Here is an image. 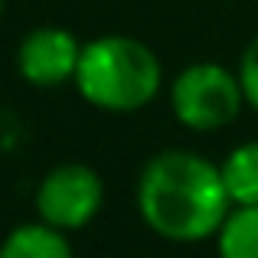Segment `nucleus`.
<instances>
[{
	"mask_svg": "<svg viewBox=\"0 0 258 258\" xmlns=\"http://www.w3.org/2000/svg\"><path fill=\"white\" fill-rule=\"evenodd\" d=\"M170 105L180 124L193 131H219L239 118L245 105L239 76L216 62L186 66L170 85Z\"/></svg>",
	"mask_w": 258,
	"mask_h": 258,
	"instance_id": "obj_3",
	"label": "nucleus"
},
{
	"mask_svg": "<svg viewBox=\"0 0 258 258\" xmlns=\"http://www.w3.org/2000/svg\"><path fill=\"white\" fill-rule=\"evenodd\" d=\"M0 13H4V0H0Z\"/></svg>",
	"mask_w": 258,
	"mask_h": 258,
	"instance_id": "obj_10",
	"label": "nucleus"
},
{
	"mask_svg": "<svg viewBox=\"0 0 258 258\" xmlns=\"http://www.w3.org/2000/svg\"><path fill=\"white\" fill-rule=\"evenodd\" d=\"M239 82H242V92H245V105H252L258 111V36L245 46V52H242Z\"/></svg>",
	"mask_w": 258,
	"mask_h": 258,
	"instance_id": "obj_9",
	"label": "nucleus"
},
{
	"mask_svg": "<svg viewBox=\"0 0 258 258\" xmlns=\"http://www.w3.org/2000/svg\"><path fill=\"white\" fill-rule=\"evenodd\" d=\"M164 66L147 43L131 36H98L82 46L76 88L88 105L101 111H138L160 92Z\"/></svg>",
	"mask_w": 258,
	"mask_h": 258,
	"instance_id": "obj_2",
	"label": "nucleus"
},
{
	"mask_svg": "<svg viewBox=\"0 0 258 258\" xmlns=\"http://www.w3.org/2000/svg\"><path fill=\"white\" fill-rule=\"evenodd\" d=\"M141 219L170 242H203L219 235L232 209V196L222 180V167L193 151H160L138 180Z\"/></svg>",
	"mask_w": 258,
	"mask_h": 258,
	"instance_id": "obj_1",
	"label": "nucleus"
},
{
	"mask_svg": "<svg viewBox=\"0 0 258 258\" xmlns=\"http://www.w3.org/2000/svg\"><path fill=\"white\" fill-rule=\"evenodd\" d=\"M72 242L52 222H23L0 242V258H69Z\"/></svg>",
	"mask_w": 258,
	"mask_h": 258,
	"instance_id": "obj_6",
	"label": "nucleus"
},
{
	"mask_svg": "<svg viewBox=\"0 0 258 258\" xmlns=\"http://www.w3.org/2000/svg\"><path fill=\"white\" fill-rule=\"evenodd\" d=\"M219 167L232 203H242V206L258 203V141L239 144Z\"/></svg>",
	"mask_w": 258,
	"mask_h": 258,
	"instance_id": "obj_8",
	"label": "nucleus"
},
{
	"mask_svg": "<svg viewBox=\"0 0 258 258\" xmlns=\"http://www.w3.org/2000/svg\"><path fill=\"white\" fill-rule=\"evenodd\" d=\"M105 203V183L85 164H62L39 180L36 213L39 219L66 229H82L98 216Z\"/></svg>",
	"mask_w": 258,
	"mask_h": 258,
	"instance_id": "obj_4",
	"label": "nucleus"
},
{
	"mask_svg": "<svg viewBox=\"0 0 258 258\" xmlns=\"http://www.w3.org/2000/svg\"><path fill=\"white\" fill-rule=\"evenodd\" d=\"M219 252L226 258H258V203H232L219 226Z\"/></svg>",
	"mask_w": 258,
	"mask_h": 258,
	"instance_id": "obj_7",
	"label": "nucleus"
},
{
	"mask_svg": "<svg viewBox=\"0 0 258 258\" xmlns=\"http://www.w3.org/2000/svg\"><path fill=\"white\" fill-rule=\"evenodd\" d=\"M79 59H82V43L69 30L59 26H39L30 36H23L17 49V69L30 85H62L76 79Z\"/></svg>",
	"mask_w": 258,
	"mask_h": 258,
	"instance_id": "obj_5",
	"label": "nucleus"
}]
</instances>
